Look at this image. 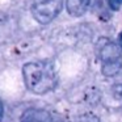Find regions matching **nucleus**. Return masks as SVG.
<instances>
[{"instance_id":"1","label":"nucleus","mask_w":122,"mask_h":122,"mask_svg":"<svg viewBox=\"0 0 122 122\" xmlns=\"http://www.w3.org/2000/svg\"><path fill=\"white\" fill-rule=\"evenodd\" d=\"M22 77L26 88L34 95H46L55 89L58 77L50 62H29L22 67Z\"/></svg>"},{"instance_id":"2","label":"nucleus","mask_w":122,"mask_h":122,"mask_svg":"<svg viewBox=\"0 0 122 122\" xmlns=\"http://www.w3.org/2000/svg\"><path fill=\"white\" fill-rule=\"evenodd\" d=\"M101 62V72L108 77H114L122 74V53L117 43L106 41L98 49Z\"/></svg>"},{"instance_id":"3","label":"nucleus","mask_w":122,"mask_h":122,"mask_svg":"<svg viewBox=\"0 0 122 122\" xmlns=\"http://www.w3.org/2000/svg\"><path fill=\"white\" fill-rule=\"evenodd\" d=\"M63 8V0H33L32 15L40 24L46 25L55 20Z\"/></svg>"},{"instance_id":"4","label":"nucleus","mask_w":122,"mask_h":122,"mask_svg":"<svg viewBox=\"0 0 122 122\" xmlns=\"http://www.w3.org/2000/svg\"><path fill=\"white\" fill-rule=\"evenodd\" d=\"M20 122H53V116L45 109L30 108L22 113Z\"/></svg>"},{"instance_id":"5","label":"nucleus","mask_w":122,"mask_h":122,"mask_svg":"<svg viewBox=\"0 0 122 122\" xmlns=\"http://www.w3.org/2000/svg\"><path fill=\"white\" fill-rule=\"evenodd\" d=\"M89 0H66V9L70 16L80 17L87 12Z\"/></svg>"},{"instance_id":"6","label":"nucleus","mask_w":122,"mask_h":122,"mask_svg":"<svg viewBox=\"0 0 122 122\" xmlns=\"http://www.w3.org/2000/svg\"><path fill=\"white\" fill-rule=\"evenodd\" d=\"M113 93L116 96H118V97L122 96V81L121 83H116V84L113 85Z\"/></svg>"},{"instance_id":"7","label":"nucleus","mask_w":122,"mask_h":122,"mask_svg":"<svg viewBox=\"0 0 122 122\" xmlns=\"http://www.w3.org/2000/svg\"><path fill=\"white\" fill-rule=\"evenodd\" d=\"M108 3L113 11H117L119 8V5H121V0H108Z\"/></svg>"},{"instance_id":"8","label":"nucleus","mask_w":122,"mask_h":122,"mask_svg":"<svg viewBox=\"0 0 122 122\" xmlns=\"http://www.w3.org/2000/svg\"><path fill=\"white\" fill-rule=\"evenodd\" d=\"M79 122H98V118H96L93 116H84L80 118Z\"/></svg>"},{"instance_id":"9","label":"nucleus","mask_w":122,"mask_h":122,"mask_svg":"<svg viewBox=\"0 0 122 122\" xmlns=\"http://www.w3.org/2000/svg\"><path fill=\"white\" fill-rule=\"evenodd\" d=\"M3 116H4V105L1 102V100H0V121L3 119Z\"/></svg>"},{"instance_id":"10","label":"nucleus","mask_w":122,"mask_h":122,"mask_svg":"<svg viewBox=\"0 0 122 122\" xmlns=\"http://www.w3.org/2000/svg\"><path fill=\"white\" fill-rule=\"evenodd\" d=\"M118 46L122 49V32L119 33V36H118Z\"/></svg>"},{"instance_id":"11","label":"nucleus","mask_w":122,"mask_h":122,"mask_svg":"<svg viewBox=\"0 0 122 122\" xmlns=\"http://www.w3.org/2000/svg\"><path fill=\"white\" fill-rule=\"evenodd\" d=\"M53 122H68L67 119H64V118H58V119H54L53 118Z\"/></svg>"}]
</instances>
